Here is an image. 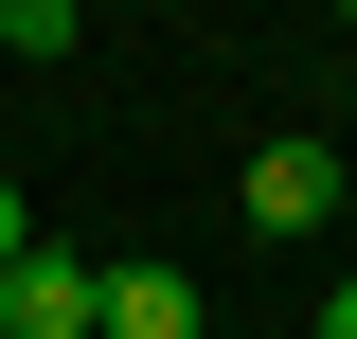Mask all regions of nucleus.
<instances>
[{
    "mask_svg": "<svg viewBox=\"0 0 357 339\" xmlns=\"http://www.w3.org/2000/svg\"><path fill=\"white\" fill-rule=\"evenodd\" d=\"M0 72H18V0H0Z\"/></svg>",
    "mask_w": 357,
    "mask_h": 339,
    "instance_id": "6",
    "label": "nucleus"
},
{
    "mask_svg": "<svg viewBox=\"0 0 357 339\" xmlns=\"http://www.w3.org/2000/svg\"><path fill=\"white\" fill-rule=\"evenodd\" d=\"M304 339H357V286H321V322H304Z\"/></svg>",
    "mask_w": 357,
    "mask_h": 339,
    "instance_id": "5",
    "label": "nucleus"
},
{
    "mask_svg": "<svg viewBox=\"0 0 357 339\" xmlns=\"http://www.w3.org/2000/svg\"><path fill=\"white\" fill-rule=\"evenodd\" d=\"M0 339H107V268H89V250H54V232H36V250L0 268Z\"/></svg>",
    "mask_w": 357,
    "mask_h": 339,
    "instance_id": "2",
    "label": "nucleus"
},
{
    "mask_svg": "<svg viewBox=\"0 0 357 339\" xmlns=\"http://www.w3.org/2000/svg\"><path fill=\"white\" fill-rule=\"evenodd\" d=\"M107 339H215L178 268H107Z\"/></svg>",
    "mask_w": 357,
    "mask_h": 339,
    "instance_id": "3",
    "label": "nucleus"
},
{
    "mask_svg": "<svg viewBox=\"0 0 357 339\" xmlns=\"http://www.w3.org/2000/svg\"><path fill=\"white\" fill-rule=\"evenodd\" d=\"M232 214H250L268 250H304L321 214H340V143H304V126H286V143H250V179H232Z\"/></svg>",
    "mask_w": 357,
    "mask_h": 339,
    "instance_id": "1",
    "label": "nucleus"
},
{
    "mask_svg": "<svg viewBox=\"0 0 357 339\" xmlns=\"http://www.w3.org/2000/svg\"><path fill=\"white\" fill-rule=\"evenodd\" d=\"M18 250H36V197H18V179H0V268H18Z\"/></svg>",
    "mask_w": 357,
    "mask_h": 339,
    "instance_id": "4",
    "label": "nucleus"
}]
</instances>
